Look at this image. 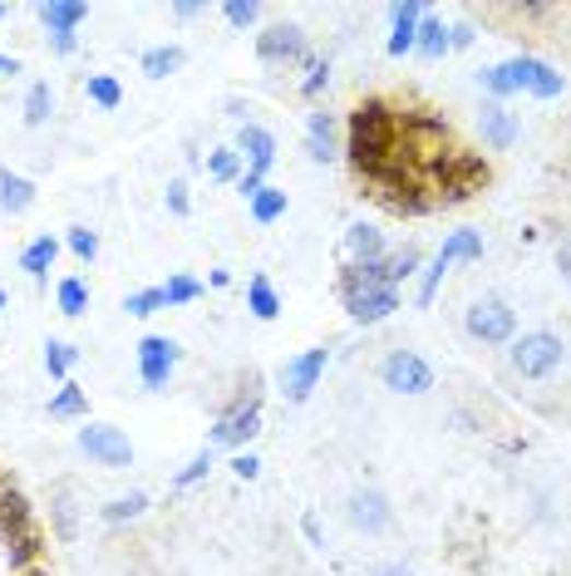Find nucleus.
<instances>
[{"instance_id": "nucleus-14", "label": "nucleus", "mask_w": 571, "mask_h": 576, "mask_svg": "<svg viewBox=\"0 0 571 576\" xmlns=\"http://www.w3.org/2000/svg\"><path fill=\"white\" fill-rule=\"evenodd\" d=\"M419 21H423V5L419 0H404V5H389V45L384 50L394 55V60H404V55H413V40H419Z\"/></svg>"}, {"instance_id": "nucleus-39", "label": "nucleus", "mask_w": 571, "mask_h": 576, "mask_svg": "<svg viewBox=\"0 0 571 576\" xmlns=\"http://www.w3.org/2000/svg\"><path fill=\"white\" fill-rule=\"evenodd\" d=\"M222 15H226V25H232V31H246V25H256L261 5H256V0H232V5H222Z\"/></svg>"}, {"instance_id": "nucleus-34", "label": "nucleus", "mask_w": 571, "mask_h": 576, "mask_svg": "<svg viewBox=\"0 0 571 576\" xmlns=\"http://www.w3.org/2000/svg\"><path fill=\"white\" fill-rule=\"evenodd\" d=\"M143 507H148V493L114 497V503L104 507V522H133V517H143Z\"/></svg>"}, {"instance_id": "nucleus-32", "label": "nucleus", "mask_w": 571, "mask_h": 576, "mask_svg": "<svg viewBox=\"0 0 571 576\" xmlns=\"http://www.w3.org/2000/svg\"><path fill=\"white\" fill-rule=\"evenodd\" d=\"M252 218L261 222V227H266V222H276V218H286V192L281 188H261L252 198Z\"/></svg>"}, {"instance_id": "nucleus-2", "label": "nucleus", "mask_w": 571, "mask_h": 576, "mask_svg": "<svg viewBox=\"0 0 571 576\" xmlns=\"http://www.w3.org/2000/svg\"><path fill=\"white\" fill-rule=\"evenodd\" d=\"M561 360H567V345H561L557 330H522V336H512L508 365L522 379H551L561 369Z\"/></svg>"}, {"instance_id": "nucleus-50", "label": "nucleus", "mask_w": 571, "mask_h": 576, "mask_svg": "<svg viewBox=\"0 0 571 576\" xmlns=\"http://www.w3.org/2000/svg\"><path fill=\"white\" fill-rule=\"evenodd\" d=\"M557 271L571 281V242H561V247H557Z\"/></svg>"}, {"instance_id": "nucleus-48", "label": "nucleus", "mask_w": 571, "mask_h": 576, "mask_svg": "<svg viewBox=\"0 0 571 576\" xmlns=\"http://www.w3.org/2000/svg\"><path fill=\"white\" fill-rule=\"evenodd\" d=\"M364 576H413V566L409 562H380V566H370Z\"/></svg>"}, {"instance_id": "nucleus-18", "label": "nucleus", "mask_w": 571, "mask_h": 576, "mask_svg": "<svg viewBox=\"0 0 571 576\" xmlns=\"http://www.w3.org/2000/svg\"><path fill=\"white\" fill-rule=\"evenodd\" d=\"M35 15L45 21L49 35H74L79 25L89 21V5H84V0H45Z\"/></svg>"}, {"instance_id": "nucleus-15", "label": "nucleus", "mask_w": 571, "mask_h": 576, "mask_svg": "<svg viewBox=\"0 0 571 576\" xmlns=\"http://www.w3.org/2000/svg\"><path fill=\"white\" fill-rule=\"evenodd\" d=\"M232 149L242 153L246 168L271 173V163H276V139L261 129V124H242V129H236V143H232Z\"/></svg>"}, {"instance_id": "nucleus-40", "label": "nucleus", "mask_w": 571, "mask_h": 576, "mask_svg": "<svg viewBox=\"0 0 571 576\" xmlns=\"http://www.w3.org/2000/svg\"><path fill=\"white\" fill-rule=\"evenodd\" d=\"M69 251H74L79 261H94L98 257V232H89V227H69Z\"/></svg>"}, {"instance_id": "nucleus-30", "label": "nucleus", "mask_w": 571, "mask_h": 576, "mask_svg": "<svg viewBox=\"0 0 571 576\" xmlns=\"http://www.w3.org/2000/svg\"><path fill=\"white\" fill-rule=\"evenodd\" d=\"M84 94L98 104V109H118V104H124V90H118V80H108V74H89Z\"/></svg>"}, {"instance_id": "nucleus-5", "label": "nucleus", "mask_w": 571, "mask_h": 576, "mask_svg": "<svg viewBox=\"0 0 571 576\" xmlns=\"http://www.w3.org/2000/svg\"><path fill=\"white\" fill-rule=\"evenodd\" d=\"M380 379H384V389H394V395H429L433 365L419 355V350H389L384 365H380Z\"/></svg>"}, {"instance_id": "nucleus-35", "label": "nucleus", "mask_w": 571, "mask_h": 576, "mask_svg": "<svg viewBox=\"0 0 571 576\" xmlns=\"http://www.w3.org/2000/svg\"><path fill=\"white\" fill-rule=\"evenodd\" d=\"M167 306V296H163V286H148V291H133V296L124 301V310L128 316H158V310Z\"/></svg>"}, {"instance_id": "nucleus-45", "label": "nucleus", "mask_w": 571, "mask_h": 576, "mask_svg": "<svg viewBox=\"0 0 571 576\" xmlns=\"http://www.w3.org/2000/svg\"><path fill=\"white\" fill-rule=\"evenodd\" d=\"M261 188H266V173H256V168H246L242 178H236V192H242L246 202H252V198H256V192H261Z\"/></svg>"}, {"instance_id": "nucleus-51", "label": "nucleus", "mask_w": 571, "mask_h": 576, "mask_svg": "<svg viewBox=\"0 0 571 576\" xmlns=\"http://www.w3.org/2000/svg\"><path fill=\"white\" fill-rule=\"evenodd\" d=\"M173 15H177V21H197V15H202V5H193V0H183V5H173Z\"/></svg>"}, {"instance_id": "nucleus-9", "label": "nucleus", "mask_w": 571, "mask_h": 576, "mask_svg": "<svg viewBox=\"0 0 571 576\" xmlns=\"http://www.w3.org/2000/svg\"><path fill=\"white\" fill-rule=\"evenodd\" d=\"M177 360H183L177 340H167V336H143L138 340V379H143V389H163L167 379H173Z\"/></svg>"}, {"instance_id": "nucleus-4", "label": "nucleus", "mask_w": 571, "mask_h": 576, "mask_svg": "<svg viewBox=\"0 0 571 576\" xmlns=\"http://www.w3.org/2000/svg\"><path fill=\"white\" fill-rule=\"evenodd\" d=\"M478 257H482V232H473V227L448 232V242L439 247V257L429 261V271H423V281H419V306H429V301L439 296V281L453 261H478Z\"/></svg>"}, {"instance_id": "nucleus-41", "label": "nucleus", "mask_w": 571, "mask_h": 576, "mask_svg": "<svg viewBox=\"0 0 571 576\" xmlns=\"http://www.w3.org/2000/svg\"><path fill=\"white\" fill-rule=\"evenodd\" d=\"M207 473H212V448H202V454H197V458H193V463H187V468H183V473H177V478H173V487H193V483H202V478H207Z\"/></svg>"}, {"instance_id": "nucleus-3", "label": "nucleus", "mask_w": 571, "mask_h": 576, "mask_svg": "<svg viewBox=\"0 0 571 576\" xmlns=\"http://www.w3.org/2000/svg\"><path fill=\"white\" fill-rule=\"evenodd\" d=\"M463 330H468V340H478V345H512V336H517V310L502 296H478L463 310Z\"/></svg>"}, {"instance_id": "nucleus-26", "label": "nucleus", "mask_w": 571, "mask_h": 576, "mask_svg": "<svg viewBox=\"0 0 571 576\" xmlns=\"http://www.w3.org/2000/svg\"><path fill=\"white\" fill-rule=\"evenodd\" d=\"M246 306H252L256 320H276V316H281V296L271 291V281H266V277H252V286H246Z\"/></svg>"}, {"instance_id": "nucleus-12", "label": "nucleus", "mask_w": 571, "mask_h": 576, "mask_svg": "<svg viewBox=\"0 0 571 576\" xmlns=\"http://www.w3.org/2000/svg\"><path fill=\"white\" fill-rule=\"evenodd\" d=\"M404 149L413 163H448V129L439 119H409L404 124Z\"/></svg>"}, {"instance_id": "nucleus-37", "label": "nucleus", "mask_w": 571, "mask_h": 576, "mask_svg": "<svg viewBox=\"0 0 571 576\" xmlns=\"http://www.w3.org/2000/svg\"><path fill=\"white\" fill-rule=\"evenodd\" d=\"M49 513H55V532L59 542H74V503H69V493H55V503H49Z\"/></svg>"}, {"instance_id": "nucleus-21", "label": "nucleus", "mask_w": 571, "mask_h": 576, "mask_svg": "<svg viewBox=\"0 0 571 576\" xmlns=\"http://www.w3.org/2000/svg\"><path fill=\"white\" fill-rule=\"evenodd\" d=\"M55 257H59V242L55 237H35L25 251H20V271H30L35 281H45V271L55 267Z\"/></svg>"}, {"instance_id": "nucleus-23", "label": "nucleus", "mask_w": 571, "mask_h": 576, "mask_svg": "<svg viewBox=\"0 0 571 576\" xmlns=\"http://www.w3.org/2000/svg\"><path fill=\"white\" fill-rule=\"evenodd\" d=\"M183 60H187V55L177 50V45H153V50L143 55V74H148V80H167V74L183 70Z\"/></svg>"}, {"instance_id": "nucleus-22", "label": "nucleus", "mask_w": 571, "mask_h": 576, "mask_svg": "<svg viewBox=\"0 0 571 576\" xmlns=\"http://www.w3.org/2000/svg\"><path fill=\"white\" fill-rule=\"evenodd\" d=\"M413 50H419L423 60H443V55L453 50V45H448V25H443V21H429V15H423V21H419V40H413Z\"/></svg>"}, {"instance_id": "nucleus-7", "label": "nucleus", "mask_w": 571, "mask_h": 576, "mask_svg": "<svg viewBox=\"0 0 571 576\" xmlns=\"http://www.w3.org/2000/svg\"><path fill=\"white\" fill-rule=\"evenodd\" d=\"M325 365H330V350H325V345H315V350H305V355L286 360V365H281V395L291 399V404H305V399L315 395V385H321Z\"/></svg>"}, {"instance_id": "nucleus-46", "label": "nucleus", "mask_w": 571, "mask_h": 576, "mask_svg": "<svg viewBox=\"0 0 571 576\" xmlns=\"http://www.w3.org/2000/svg\"><path fill=\"white\" fill-rule=\"evenodd\" d=\"M232 473L242 478V483H256V478H261V463H256L252 454H236V458H232Z\"/></svg>"}, {"instance_id": "nucleus-36", "label": "nucleus", "mask_w": 571, "mask_h": 576, "mask_svg": "<svg viewBox=\"0 0 571 576\" xmlns=\"http://www.w3.org/2000/svg\"><path fill=\"white\" fill-rule=\"evenodd\" d=\"M163 296H167V306H193V301L202 296V281H193V277H167Z\"/></svg>"}, {"instance_id": "nucleus-16", "label": "nucleus", "mask_w": 571, "mask_h": 576, "mask_svg": "<svg viewBox=\"0 0 571 576\" xmlns=\"http://www.w3.org/2000/svg\"><path fill=\"white\" fill-rule=\"evenodd\" d=\"M345 257H350V267L384 261V232L374 227V222H350V227H345Z\"/></svg>"}, {"instance_id": "nucleus-49", "label": "nucleus", "mask_w": 571, "mask_h": 576, "mask_svg": "<svg viewBox=\"0 0 571 576\" xmlns=\"http://www.w3.org/2000/svg\"><path fill=\"white\" fill-rule=\"evenodd\" d=\"M301 532H305V542H311V546H325V537H321V517H315V513H305V517H301Z\"/></svg>"}, {"instance_id": "nucleus-13", "label": "nucleus", "mask_w": 571, "mask_h": 576, "mask_svg": "<svg viewBox=\"0 0 571 576\" xmlns=\"http://www.w3.org/2000/svg\"><path fill=\"white\" fill-rule=\"evenodd\" d=\"M345 310H350L360 326H380L384 316H394V310H399V291H394V286L350 291V296H345Z\"/></svg>"}, {"instance_id": "nucleus-17", "label": "nucleus", "mask_w": 571, "mask_h": 576, "mask_svg": "<svg viewBox=\"0 0 571 576\" xmlns=\"http://www.w3.org/2000/svg\"><path fill=\"white\" fill-rule=\"evenodd\" d=\"M478 129H482V143H488L492 153H508L512 143H517V119H512L502 104H482Z\"/></svg>"}, {"instance_id": "nucleus-44", "label": "nucleus", "mask_w": 571, "mask_h": 576, "mask_svg": "<svg viewBox=\"0 0 571 576\" xmlns=\"http://www.w3.org/2000/svg\"><path fill=\"white\" fill-rule=\"evenodd\" d=\"M478 84L492 94V99H508V94H512V90H508V80H502V70H498V64H492V70H482V74H478Z\"/></svg>"}, {"instance_id": "nucleus-52", "label": "nucleus", "mask_w": 571, "mask_h": 576, "mask_svg": "<svg viewBox=\"0 0 571 576\" xmlns=\"http://www.w3.org/2000/svg\"><path fill=\"white\" fill-rule=\"evenodd\" d=\"M15 74H20V60L15 55H0V80H15Z\"/></svg>"}, {"instance_id": "nucleus-31", "label": "nucleus", "mask_w": 571, "mask_h": 576, "mask_svg": "<svg viewBox=\"0 0 571 576\" xmlns=\"http://www.w3.org/2000/svg\"><path fill=\"white\" fill-rule=\"evenodd\" d=\"M74 360H79V350L69 345V340H45V369H49V379H65Z\"/></svg>"}, {"instance_id": "nucleus-19", "label": "nucleus", "mask_w": 571, "mask_h": 576, "mask_svg": "<svg viewBox=\"0 0 571 576\" xmlns=\"http://www.w3.org/2000/svg\"><path fill=\"white\" fill-rule=\"evenodd\" d=\"M305 158L321 163V168L340 158V149H335V119H330V114H311V119H305Z\"/></svg>"}, {"instance_id": "nucleus-38", "label": "nucleus", "mask_w": 571, "mask_h": 576, "mask_svg": "<svg viewBox=\"0 0 571 576\" xmlns=\"http://www.w3.org/2000/svg\"><path fill=\"white\" fill-rule=\"evenodd\" d=\"M413 271H419V251H413V247H404L394 261H384V277H389L394 291H399V281H409Z\"/></svg>"}, {"instance_id": "nucleus-11", "label": "nucleus", "mask_w": 571, "mask_h": 576, "mask_svg": "<svg viewBox=\"0 0 571 576\" xmlns=\"http://www.w3.org/2000/svg\"><path fill=\"white\" fill-rule=\"evenodd\" d=\"M256 434H261V404H256V399H246V404L226 409V414L217 419L212 448H242V444H252Z\"/></svg>"}, {"instance_id": "nucleus-55", "label": "nucleus", "mask_w": 571, "mask_h": 576, "mask_svg": "<svg viewBox=\"0 0 571 576\" xmlns=\"http://www.w3.org/2000/svg\"><path fill=\"white\" fill-rule=\"evenodd\" d=\"M0 310H5V291H0Z\"/></svg>"}, {"instance_id": "nucleus-1", "label": "nucleus", "mask_w": 571, "mask_h": 576, "mask_svg": "<svg viewBox=\"0 0 571 576\" xmlns=\"http://www.w3.org/2000/svg\"><path fill=\"white\" fill-rule=\"evenodd\" d=\"M394 143H399V124H394L389 104L364 99L360 109L350 114V158L360 173H384L394 168Z\"/></svg>"}, {"instance_id": "nucleus-10", "label": "nucleus", "mask_w": 571, "mask_h": 576, "mask_svg": "<svg viewBox=\"0 0 571 576\" xmlns=\"http://www.w3.org/2000/svg\"><path fill=\"white\" fill-rule=\"evenodd\" d=\"M256 55H261L266 64H305L311 60L301 25H271V31H261L256 35Z\"/></svg>"}, {"instance_id": "nucleus-8", "label": "nucleus", "mask_w": 571, "mask_h": 576, "mask_svg": "<svg viewBox=\"0 0 571 576\" xmlns=\"http://www.w3.org/2000/svg\"><path fill=\"white\" fill-rule=\"evenodd\" d=\"M79 454H89L104 468H128L133 463V444H128L124 428L114 424H84L79 428Z\"/></svg>"}, {"instance_id": "nucleus-25", "label": "nucleus", "mask_w": 571, "mask_h": 576, "mask_svg": "<svg viewBox=\"0 0 571 576\" xmlns=\"http://www.w3.org/2000/svg\"><path fill=\"white\" fill-rule=\"evenodd\" d=\"M49 114H55V90H49V80L30 84V94H25V124H30V129H45Z\"/></svg>"}, {"instance_id": "nucleus-28", "label": "nucleus", "mask_w": 571, "mask_h": 576, "mask_svg": "<svg viewBox=\"0 0 571 576\" xmlns=\"http://www.w3.org/2000/svg\"><path fill=\"white\" fill-rule=\"evenodd\" d=\"M207 173H212V178L217 183H236V178H242V153H236V149H212V153H207Z\"/></svg>"}, {"instance_id": "nucleus-43", "label": "nucleus", "mask_w": 571, "mask_h": 576, "mask_svg": "<svg viewBox=\"0 0 571 576\" xmlns=\"http://www.w3.org/2000/svg\"><path fill=\"white\" fill-rule=\"evenodd\" d=\"M187 208H193V202H187V183L173 178L167 183V212H173V218H187Z\"/></svg>"}, {"instance_id": "nucleus-54", "label": "nucleus", "mask_w": 571, "mask_h": 576, "mask_svg": "<svg viewBox=\"0 0 571 576\" xmlns=\"http://www.w3.org/2000/svg\"><path fill=\"white\" fill-rule=\"evenodd\" d=\"M5 11H10V5H0V21H5Z\"/></svg>"}, {"instance_id": "nucleus-24", "label": "nucleus", "mask_w": 571, "mask_h": 576, "mask_svg": "<svg viewBox=\"0 0 571 576\" xmlns=\"http://www.w3.org/2000/svg\"><path fill=\"white\" fill-rule=\"evenodd\" d=\"M478 183H488V168H482L478 158H453V178H448V198H468V188H478Z\"/></svg>"}, {"instance_id": "nucleus-6", "label": "nucleus", "mask_w": 571, "mask_h": 576, "mask_svg": "<svg viewBox=\"0 0 571 576\" xmlns=\"http://www.w3.org/2000/svg\"><path fill=\"white\" fill-rule=\"evenodd\" d=\"M345 522L364 537H384L394 527V507L380 487H354V493L345 497Z\"/></svg>"}, {"instance_id": "nucleus-47", "label": "nucleus", "mask_w": 571, "mask_h": 576, "mask_svg": "<svg viewBox=\"0 0 571 576\" xmlns=\"http://www.w3.org/2000/svg\"><path fill=\"white\" fill-rule=\"evenodd\" d=\"M473 40H478V31H473V25L468 21H458V25H448V45H453V50H468V45Z\"/></svg>"}, {"instance_id": "nucleus-33", "label": "nucleus", "mask_w": 571, "mask_h": 576, "mask_svg": "<svg viewBox=\"0 0 571 576\" xmlns=\"http://www.w3.org/2000/svg\"><path fill=\"white\" fill-rule=\"evenodd\" d=\"M561 90H567V80H561V74L551 70L547 60H541V64H537V74H532V84H527V94H532V99H557Z\"/></svg>"}, {"instance_id": "nucleus-27", "label": "nucleus", "mask_w": 571, "mask_h": 576, "mask_svg": "<svg viewBox=\"0 0 571 576\" xmlns=\"http://www.w3.org/2000/svg\"><path fill=\"white\" fill-rule=\"evenodd\" d=\"M55 301H59V310H65V316H84V310H89V286L79 277H65L55 286Z\"/></svg>"}, {"instance_id": "nucleus-42", "label": "nucleus", "mask_w": 571, "mask_h": 576, "mask_svg": "<svg viewBox=\"0 0 571 576\" xmlns=\"http://www.w3.org/2000/svg\"><path fill=\"white\" fill-rule=\"evenodd\" d=\"M305 70H311V74H305L301 94H305V99H315V94H321L325 84H330V64H325V60H305Z\"/></svg>"}, {"instance_id": "nucleus-53", "label": "nucleus", "mask_w": 571, "mask_h": 576, "mask_svg": "<svg viewBox=\"0 0 571 576\" xmlns=\"http://www.w3.org/2000/svg\"><path fill=\"white\" fill-rule=\"evenodd\" d=\"M49 45H55L59 55H69V50H74V35H49Z\"/></svg>"}, {"instance_id": "nucleus-20", "label": "nucleus", "mask_w": 571, "mask_h": 576, "mask_svg": "<svg viewBox=\"0 0 571 576\" xmlns=\"http://www.w3.org/2000/svg\"><path fill=\"white\" fill-rule=\"evenodd\" d=\"M35 208V183L30 178H20V173H10L5 163H0V212H30Z\"/></svg>"}, {"instance_id": "nucleus-29", "label": "nucleus", "mask_w": 571, "mask_h": 576, "mask_svg": "<svg viewBox=\"0 0 571 576\" xmlns=\"http://www.w3.org/2000/svg\"><path fill=\"white\" fill-rule=\"evenodd\" d=\"M89 409V395L79 385H65L55 399H49V419H79Z\"/></svg>"}]
</instances>
